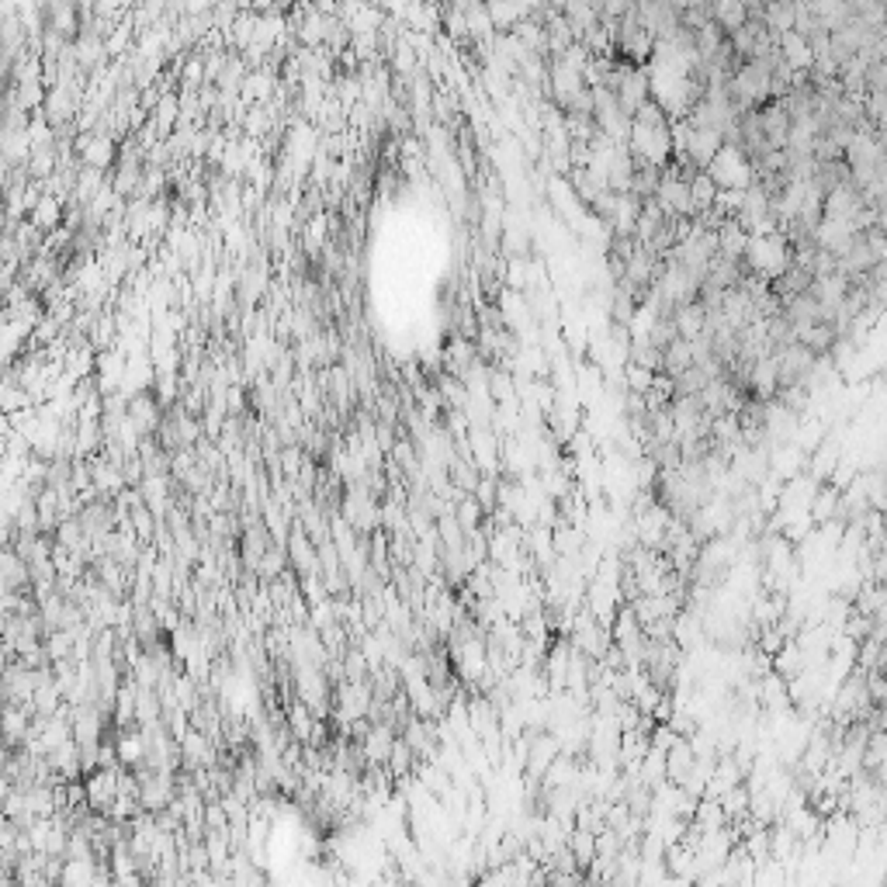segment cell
Masks as SVG:
<instances>
[{"label":"cell","mask_w":887,"mask_h":887,"mask_svg":"<svg viewBox=\"0 0 887 887\" xmlns=\"http://www.w3.org/2000/svg\"><path fill=\"white\" fill-rule=\"evenodd\" d=\"M710 22L732 39L735 32L745 28V22H749V4H725V0L721 4H710Z\"/></svg>","instance_id":"cell-5"},{"label":"cell","mask_w":887,"mask_h":887,"mask_svg":"<svg viewBox=\"0 0 887 887\" xmlns=\"http://www.w3.org/2000/svg\"><path fill=\"white\" fill-rule=\"evenodd\" d=\"M693 368V343L690 340H676L669 351H665V361H663V375L665 378H680L683 371Z\"/></svg>","instance_id":"cell-6"},{"label":"cell","mask_w":887,"mask_h":887,"mask_svg":"<svg viewBox=\"0 0 887 887\" xmlns=\"http://www.w3.org/2000/svg\"><path fill=\"white\" fill-rule=\"evenodd\" d=\"M708 174L714 178V184L721 191H749L753 187V160L742 153L738 146H721V153L714 156V163L708 167Z\"/></svg>","instance_id":"cell-1"},{"label":"cell","mask_w":887,"mask_h":887,"mask_svg":"<svg viewBox=\"0 0 887 887\" xmlns=\"http://www.w3.org/2000/svg\"><path fill=\"white\" fill-rule=\"evenodd\" d=\"M291 728H295V735H298V738H309V728H312L309 710H306V708H295V710H291Z\"/></svg>","instance_id":"cell-13"},{"label":"cell","mask_w":887,"mask_h":887,"mask_svg":"<svg viewBox=\"0 0 887 887\" xmlns=\"http://www.w3.org/2000/svg\"><path fill=\"white\" fill-rule=\"evenodd\" d=\"M690 191H693V201H697V208H700V212L714 208V201H718V195H721V187L714 184V178H710L708 170H700L697 178L690 180Z\"/></svg>","instance_id":"cell-8"},{"label":"cell","mask_w":887,"mask_h":887,"mask_svg":"<svg viewBox=\"0 0 887 887\" xmlns=\"http://www.w3.org/2000/svg\"><path fill=\"white\" fill-rule=\"evenodd\" d=\"M655 371H645L638 364H627V392H638V396H648L652 385H655Z\"/></svg>","instance_id":"cell-10"},{"label":"cell","mask_w":887,"mask_h":887,"mask_svg":"<svg viewBox=\"0 0 887 887\" xmlns=\"http://www.w3.org/2000/svg\"><path fill=\"white\" fill-rule=\"evenodd\" d=\"M364 672H368V659L361 652H347V676H351V683H361Z\"/></svg>","instance_id":"cell-12"},{"label":"cell","mask_w":887,"mask_h":887,"mask_svg":"<svg viewBox=\"0 0 887 887\" xmlns=\"http://www.w3.org/2000/svg\"><path fill=\"white\" fill-rule=\"evenodd\" d=\"M866 693H870L873 708H887V676L881 669H870L866 672Z\"/></svg>","instance_id":"cell-11"},{"label":"cell","mask_w":887,"mask_h":887,"mask_svg":"<svg viewBox=\"0 0 887 887\" xmlns=\"http://www.w3.org/2000/svg\"><path fill=\"white\" fill-rule=\"evenodd\" d=\"M672 323H676V330H680V336L683 340H697L700 333L708 330V309L700 306V302H687V306H680L676 309V315H672Z\"/></svg>","instance_id":"cell-4"},{"label":"cell","mask_w":887,"mask_h":887,"mask_svg":"<svg viewBox=\"0 0 887 887\" xmlns=\"http://www.w3.org/2000/svg\"><path fill=\"white\" fill-rule=\"evenodd\" d=\"M755 114H759V129L766 135L770 150H787V139H791V114H787V105H783V101H766Z\"/></svg>","instance_id":"cell-2"},{"label":"cell","mask_w":887,"mask_h":887,"mask_svg":"<svg viewBox=\"0 0 887 887\" xmlns=\"http://www.w3.org/2000/svg\"><path fill=\"white\" fill-rule=\"evenodd\" d=\"M59 219H63V201H59V195H49V191L28 212V222L39 225V229H52V225H59Z\"/></svg>","instance_id":"cell-7"},{"label":"cell","mask_w":887,"mask_h":887,"mask_svg":"<svg viewBox=\"0 0 887 887\" xmlns=\"http://www.w3.org/2000/svg\"><path fill=\"white\" fill-rule=\"evenodd\" d=\"M133 35V24H114V39H108V52H122Z\"/></svg>","instance_id":"cell-14"},{"label":"cell","mask_w":887,"mask_h":887,"mask_svg":"<svg viewBox=\"0 0 887 887\" xmlns=\"http://www.w3.org/2000/svg\"><path fill=\"white\" fill-rule=\"evenodd\" d=\"M780 56L794 73H811V67H815V52H811L808 39L798 35V32H783L780 35Z\"/></svg>","instance_id":"cell-3"},{"label":"cell","mask_w":887,"mask_h":887,"mask_svg":"<svg viewBox=\"0 0 887 887\" xmlns=\"http://www.w3.org/2000/svg\"><path fill=\"white\" fill-rule=\"evenodd\" d=\"M839 499H843V492H839V489H832V486L821 489L818 496H815V507H811L815 520H821V524H825V520H828L832 513L839 510Z\"/></svg>","instance_id":"cell-9"}]
</instances>
